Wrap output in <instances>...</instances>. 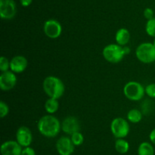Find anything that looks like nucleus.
Listing matches in <instances>:
<instances>
[{
  "label": "nucleus",
  "instance_id": "nucleus-29",
  "mask_svg": "<svg viewBox=\"0 0 155 155\" xmlns=\"http://www.w3.org/2000/svg\"><path fill=\"white\" fill-rule=\"evenodd\" d=\"M124 53H125V55H128V54H130V52H131V50H130V48L129 46H124Z\"/></svg>",
  "mask_w": 155,
  "mask_h": 155
},
{
  "label": "nucleus",
  "instance_id": "nucleus-12",
  "mask_svg": "<svg viewBox=\"0 0 155 155\" xmlns=\"http://www.w3.org/2000/svg\"><path fill=\"white\" fill-rule=\"evenodd\" d=\"M16 141L22 147H29L33 141V135L30 129L24 126L18 128L16 132Z\"/></svg>",
  "mask_w": 155,
  "mask_h": 155
},
{
  "label": "nucleus",
  "instance_id": "nucleus-26",
  "mask_svg": "<svg viewBox=\"0 0 155 155\" xmlns=\"http://www.w3.org/2000/svg\"><path fill=\"white\" fill-rule=\"evenodd\" d=\"M21 155H36V151L34 149L29 146V147H26L23 149Z\"/></svg>",
  "mask_w": 155,
  "mask_h": 155
},
{
  "label": "nucleus",
  "instance_id": "nucleus-27",
  "mask_svg": "<svg viewBox=\"0 0 155 155\" xmlns=\"http://www.w3.org/2000/svg\"><path fill=\"white\" fill-rule=\"evenodd\" d=\"M32 1L33 0H20V2H21V5L24 7H28L32 3Z\"/></svg>",
  "mask_w": 155,
  "mask_h": 155
},
{
  "label": "nucleus",
  "instance_id": "nucleus-19",
  "mask_svg": "<svg viewBox=\"0 0 155 155\" xmlns=\"http://www.w3.org/2000/svg\"><path fill=\"white\" fill-rule=\"evenodd\" d=\"M127 120L132 123H138L142 119V112L139 109H132L127 113Z\"/></svg>",
  "mask_w": 155,
  "mask_h": 155
},
{
  "label": "nucleus",
  "instance_id": "nucleus-5",
  "mask_svg": "<svg viewBox=\"0 0 155 155\" xmlns=\"http://www.w3.org/2000/svg\"><path fill=\"white\" fill-rule=\"evenodd\" d=\"M124 94L127 99L132 101H139L143 98L145 88L138 81L127 82L124 88Z\"/></svg>",
  "mask_w": 155,
  "mask_h": 155
},
{
  "label": "nucleus",
  "instance_id": "nucleus-23",
  "mask_svg": "<svg viewBox=\"0 0 155 155\" xmlns=\"http://www.w3.org/2000/svg\"><path fill=\"white\" fill-rule=\"evenodd\" d=\"M9 112V107L6 103L4 101H0V117L4 118L8 114Z\"/></svg>",
  "mask_w": 155,
  "mask_h": 155
},
{
  "label": "nucleus",
  "instance_id": "nucleus-11",
  "mask_svg": "<svg viewBox=\"0 0 155 155\" xmlns=\"http://www.w3.org/2000/svg\"><path fill=\"white\" fill-rule=\"evenodd\" d=\"M61 130L70 135L80 132V124L78 119L75 116H68L64 119L61 122Z\"/></svg>",
  "mask_w": 155,
  "mask_h": 155
},
{
  "label": "nucleus",
  "instance_id": "nucleus-30",
  "mask_svg": "<svg viewBox=\"0 0 155 155\" xmlns=\"http://www.w3.org/2000/svg\"><path fill=\"white\" fill-rule=\"evenodd\" d=\"M153 44H154V46H155V37H154V41H153V43H152Z\"/></svg>",
  "mask_w": 155,
  "mask_h": 155
},
{
  "label": "nucleus",
  "instance_id": "nucleus-8",
  "mask_svg": "<svg viewBox=\"0 0 155 155\" xmlns=\"http://www.w3.org/2000/svg\"><path fill=\"white\" fill-rule=\"evenodd\" d=\"M16 13L17 7L14 0H0V17L2 19H12Z\"/></svg>",
  "mask_w": 155,
  "mask_h": 155
},
{
  "label": "nucleus",
  "instance_id": "nucleus-21",
  "mask_svg": "<svg viewBox=\"0 0 155 155\" xmlns=\"http://www.w3.org/2000/svg\"><path fill=\"white\" fill-rule=\"evenodd\" d=\"M71 141H72L73 144L75 146H80L84 142V137H83V135L81 132H75L73 135H71Z\"/></svg>",
  "mask_w": 155,
  "mask_h": 155
},
{
  "label": "nucleus",
  "instance_id": "nucleus-10",
  "mask_svg": "<svg viewBox=\"0 0 155 155\" xmlns=\"http://www.w3.org/2000/svg\"><path fill=\"white\" fill-rule=\"evenodd\" d=\"M74 144L71 138L62 136L56 142V149L60 155H71L74 151Z\"/></svg>",
  "mask_w": 155,
  "mask_h": 155
},
{
  "label": "nucleus",
  "instance_id": "nucleus-24",
  "mask_svg": "<svg viewBox=\"0 0 155 155\" xmlns=\"http://www.w3.org/2000/svg\"><path fill=\"white\" fill-rule=\"evenodd\" d=\"M145 94L151 98H155V83H151L145 87Z\"/></svg>",
  "mask_w": 155,
  "mask_h": 155
},
{
  "label": "nucleus",
  "instance_id": "nucleus-22",
  "mask_svg": "<svg viewBox=\"0 0 155 155\" xmlns=\"http://www.w3.org/2000/svg\"><path fill=\"white\" fill-rule=\"evenodd\" d=\"M10 68V61L5 56H2L0 58V71L2 72L8 71Z\"/></svg>",
  "mask_w": 155,
  "mask_h": 155
},
{
  "label": "nucleus",
  "instance_id": "nucleus-13",
  "mask_svg": "<svg viewBox=\"0 0 155 155\" xmlns=\"http://www.w3.org/2000/svg\"><path fill=\"white\" fill-rule=\"evenodd\" d=\"M22 146L17 141H6L1 145L2 155H21Z\"/></svg>",
  "mask_w": 155,
  "mask_h": 155
},
{
  "label": "nucleus",
  "instance_id": "nucleus-18",
  "mask_svg": "<svg viewBox=\"0 0 155 155\" xmlns=\"http://www.w3.org/2000/svg\"><path fill=\"white\" fill-rule=\"evenodd\" d=\"M130 149V144L127 140L124 138H117V141H115V150L119 153H127Z\"/></svg>",
  "mask_w": 155,
  "mask_h": 155
},
{
  "label": "nucleus",
  "instance_id": "nucleus-15",
  "mask_svg": "<svg viewBox=\"0 0 155 155\" xmlns=\"http://www.w3.org/2000/svg\"><path fill=\"white\" fill-rule=\"evenodd\" d=\"M130 40V31L127 30V28H120L116 32L115 34V40H116L117 43L120 46H124L127 45L129 43Z\"/></svg>",
  "mask_w": 155,
  "mask_h": 155
},
{
  "label": "nucleus",
  "instance_id": "nucleus-16",
  "mask_svg": "<svg viewBox=\"0 0 155 155\" xmlns=\"http://www.w3.org/2000/svg\"><path fill=\"white\" fill-rule=\"evenodd\" d=\"M138 155H154V147L147 141L141 143L138 148Z\"/></svg>",
  "mask_w": 155,
  "mask_h": 155
},
{
  "label": "nucleus",
  "instance_id": "nucleus-2",
  "mask_svg": "<svg viewBox=\"0 0 155 155\" xmlns=\"http://www.w3.org/2000/svg\"><path fill=\"white\" fill-rule=\"evenodd\" d=\"M42 88L48 97L58 100L64 95L65 91V86L63 81L59 78L53 75L48 76L44 79Z\"/></svg>",
  "mask_w": 155,
  "mask_h": 155
},
{
  "label": "nucleus",
  "instance_id": "nucleus-1",
  "mask_svg": "<svg viewBox=\"0 0 155 155\" xmlns=\"http://www.w3.org/2000/svg\"><path fill=\"white\" fill-rule=\"evenodd\" d=\"M37 128L41 135L43 136L46 138H54L60 132L61 125L57 117L48 114L39 119Z\"/></svg>",
  "mask_w": 155,
  "mask_h": 155
},
{
  "label": "nucleus",
  "instance_id": "nucleus-3",
  "mask_svg": "<svg viewBox=\"0 0 155 155\" xmlns=\"http://www.w3.org/2000/svg\"><path fill=\"white\" fill-rule=\"evenodd\" d=\"M103 57L107 62L110 63H118L121 62L126 56L124 51V46L117 43H111L107 45L102 51Z\"/></svg>",
  "mask_w": 155,
  "mask_h": 155
},
{
  "label": "nucleus",
  "instance_id": "nucleus-17",
  "mask_svg": "<svg viewBox=\"0 0 155 155\" xmlns=\"http://www.w3.org/2000/svg\"><path fill=\"white\" fill-rule=\"evenodd\" d=\"M59 108V102L58 99L49 98L45 101V109L48 113L53 114L58 110Z\"/></svg>",
  "mask_w": 155,
  "mask_h": 155
},
{
  "label": "nucleus",
  "instance_id": "nucleus-28",
  "mask_svg": "<svg viewBox=\"0 0 155 155\" xmlns=\"http://www.w3.org/2000/svg\"><path fill=\"white\" fill-rule=\"evenodd\" d=\"M149 138H150V141H151V143L155 144V129H153V130L150 132Z\"/></svg>",
  "mask_w": 155,
  "mask_h": 155
},
{
  "label": "nucleus",
  "instance_id": "nucleus-9",
  "mask_svg": "<svg viewBox=\"0 0 155 155\" xmlns=\"http://www.w3.org/2000/svg\"><path fill=\"white\" fill-rule=\"evenodd\" d=\"M17 84V76L13 71H7L0 74V88L3 91H9L13 89Z\"/></svg>",
  "mask_w": 155,
  "mask_h": 155
},
{
  "label": "nucleus",
  "instance_id": "nucleus-6",
  "mask_svg": "<svg viewBox=\"0 0 155 155\" xmlns=\"http://www.w3.org/2000/svg\"><path fill=\"white\" fill-rule=\"evenodd\" d=\"M130 125L127 119L117 117L112 120L110 123V130L114 136L117 138H124L129 135Z\"/></svg>",
  "mask_w": 155,
  "mask_h": 155
},
{
  "label": "nucleus",
  "instance_id": "nucleus-7",
  "mask_svg": "<svg viewBox=\"0 0 155 155\" xmlns=\"http://www.w3.org/2000/svg\"><path fill=\"white\" fill-rule=\"evenodd\" d=\"M43 30L48 37L57 39L61 35L62 26L59 21L54 19H49L44 23Z\"/></svg>",
  "mask_w": 155,
  "mask_h": 155
},
{
  "label": "nucleus",
  "instance_id": "nucleus-25",
  "mask_svg": "<svg viewBox=\"0 0 155 155\" xmlns=\"http://www.w3.org/2000/svg\"><path fill=\"white\" fill-rule=\"evenodd\" d=\"M144 17L146 18L147 20H150L151 18H154V11H153L152 9L151 8H147L144 10Z\"/></svg>",
  "mask_w": 155,
  "mask_h": 155
},
{
  "label": "nucleus",
  "instance_id": "nucleus-14",
  "mask_svg": "<svg viewBox=\"0 0 155 155\" xmlns=\"http://www.w3.org/2000/svg\"><path fill=\"white\" fill-rule=\"evenodd\" d=\"M28 62L23 56H15L10 60V70L14 73H22L27 68Z\"/></svg>",
  "mask_w": 155,
  "mask_h": 155
},
{
  "label": "nucleus",
  "instance_id": "nucleus-4",
  "mask_svg": "<svg viewBox=\"0 0 155 155\" xmlns=\"http://www.w3.org/2000/svg\"><path fill=\"white\" fill-rule=\"evenodd\" d=\"M136 56L142 63L155 62V46L151 43H142L136 48Z\"/></svg>",
  "mask_w": 155,
  "mask_h": 155
},
{
  "label": "nucleus",
  "instance_id": "nucleus-20",
  "mask_svg": "<svg viewBox=\"0 0 155 155\" xmlns=\"http://www.w3.org/2000/svg\"><path fill=\"white\" fill-rule=\"evenodd\" d=\"M145 31L148 36L155 37V18L148 20L145 25Z\"/></svg>",
  "mask_w": 155,
  "mask_h": 155
}]
</instances>
